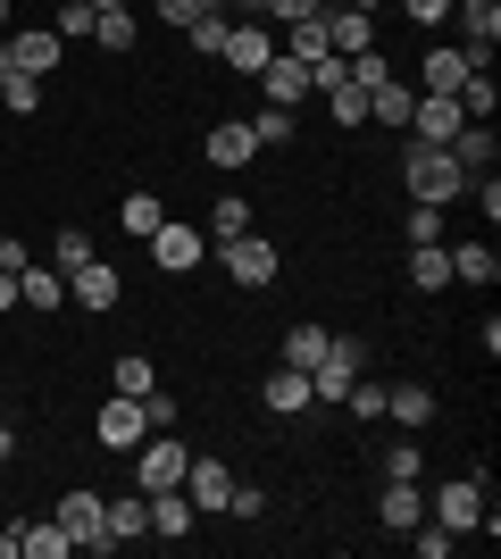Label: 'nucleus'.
Masks as SVG:
<instances>
[{
    "instance_id": "8fccbe9b",
    "label": "nucleus",
    "mask_w": 501,
    "mask_h": 559,
    "mask_svg": "<svg viewBox=\"0 0 501 559\" xmlns=\"http://www.w3.org/2000/svg\"><path fill=\"white\" fill-rule=\"evenodd\" d=\"M143 418H151V435H167V426H176V401H167L159 384H151V393H143Z\"/></svg>"
},
{
    "instance_id": "09e8293b",
    "label": "nucleus",
    "mask_w": 501,
    "mask_h": 559,
    "mask_svg": "<svg viewBox=\"0 0 501 559\" xmlns=\"http://www.w3.org/2000/svg\"><path fill=\"white\" fill-rule=\"evenodd\" d=\"M210 9H226V0H159L167 25H192V17H210Z\"/></svg>"
},
{
    "instance_id": "4c0bfd02",
    "label": "nucleus",
    "mask_w": 501,
    "mask_h": 559,
    "mask_svg": "<svg viewBox=\"0 0 501 559\" xmlns=\"http://www.w3.org/2000/svg\"><path fill=\"white\" fill-rule=\"evenodd\" d=\"M50 34H59V43H84V34H93V9H84V0H59Z\"/></svg>"
},
{
    "instance_id": "58836bf2",
    "label": "nucleus",
    "mask_w": 501,
    "mask_h": 559,
    "mask_svg": "<svg viewBox=\"0 0 501 559\" xmlns=\"http://www.w3.org/2000/svg\"><path fill=\"white\" fill-rule=\"evenodd\" d=\"M151 384H159V376H151V359H143V350H126V359H118V393H134V401H143Z\"/></svg>"
},
{
    "instance_id": "1a4fd4ad",
    "label": "nucleus",
    "mask_w": 501,
    "mask_h": 559,
    "mask_svg": "<svg viewBox=\"0 0 501 559\" xmlns=\"http://www.w3.org/2000/svg\"><path fill=\"white\" fill-rule=\"evenodd\" d=\"M201 251H210V234H201V226H176V217L151 234V259H159L167 276H192V267H201Z\"/></svg>"
},
{
    "instance_id": "0eeeda50",
    "label": "nucleus",
    "mask_w": 501,
    "mask_h": 559,
    "mask_svg": "<svg viewBox=\"0 0 501 559\" xmlns=\"http://www.w3.org/2000/svg\"><path fill=\"white\" fill-rule=\"evenodd\" d=\"M434 526H452V535H477L485 526V485L477 476H452V485L434 492Z\"/></svg>"
},
{
    "instance_id": "412c9836",
    "label": "nucleus",
    "mask_w": 501,
    "mask_h": 559,
    "mask_svg": "<svg viewBox=\"0 0 501 559\" xmlns=\"http://www.w3.org/2000/svg\"><path fill=\"white\" fill-rule=\"evenodd\" d=\"M17 301H25V309H59V301H68V276L25 259V267H17Z\"/></svg>"
},
{
    "instance_id": "f03ea898",
    "label": "nucleus",
    "mask_w": 501,
    "mask_h": 559,
    "mask_svg": "<svg viewBox=\"0 0 501 559\" xmlns=\"http://www.w3.org/2000/svg\"><path fill=\"white\" fill-rule=\"evenodd\" d=\"M184 467H192V451L176 443V435H143V443H134V492H176Z\"/></svg>"
},
{
    "instance_id": "3c124183",
    "label": "nucleus",
    "mask_w": 501,
    "mask_h": 559,
    "mask_svg": "<svg viewBox=\"0 0 501 559\" xmlns=\"http://www.w3.org/2000/svg\"><path fill=\"white\" fill-rule=\"evenodd\" d=\"M267 17H285V25H301V17H326V0H267Z\"/></svg>"
},
{
    "instance_id": "2eb2a0df",
    "label": "nucleus",
    "mask_w": 501,
    "mask_h": 559,
    "mask_svg": "<svg viewBox=\"0 0 501 559\" xmlns=\"http://www.w3.org/2000/svg\"><path fill=\"white\" fill-rule=\"evenodd\" d=\"M260 93L276 100V109H301V100H310V68L276 50V59H267V68H260Z\"/></svg>"
},
{
    "instance_id": "4d7b16f0",
    "label": "nucleus",
    "mask_w": 501,
    "mask_h": 559,
    "mask_svg": "<svg viewBox=\"0 0 501 559\" xmlns=\"http://www.w3.org/2000/svg\"><path fill=\"white\" fill-rule=\"evenodd\" d=\"M9 451H17V435H9V418H0V460H9Z\"/></svg>"
},
{
    "instance_id": "c03bdc74",
    "label": "nucleus",
    "mask_w": 501,
    "mask_h": 559,
    "mask_svg": "<svg viewBox=\"0 0 501 559\" xmlns=\"http://www.w3.org/2000/svg\"><path fill=\"white\" fill-rule=\"evenodd\" d=\"M377 467H384V476H402V485H418V467H427V460H418V443H393Z\"/></svg>"
},
{
    "instance_id": "ea45409f",
    "label": "nucleus",
    "mask_w": 501,
    "mask_h": 559,
    "mask_svg": "<svg viewBox=\"0 0 501 559\" xmlns=\"http://www.w3.org/2000/svg\"><path fill=\"white\" fill-rule=\"evenodd\" d=\"M184 34H192V50H201V59H217V43H226V9H210V17H192Z\"/></svg>"
},
{
    "instance_id": "c85d7f7f",
    "label": "nucleus",
    "mask_w": 501,
    "mask_h": 559,
    "mask_svg": "<svg viewBox=\"0 0 501 559\" xmlns=\"http://www.w3.org/2000/svg\"><path fill=\"white\" fill-rule=\"evenodd\" d=\"M118 226L134 234V242H151V234L167 226V201H151V192H134V201H118Z\"/></svg>"
},
{
    "instance_id": "680f3d73",
    "label": "nucleus",
    "mask_w": 501,
    "mask_h": 559,
    "mask_svg": "<svg viewBox=\"0 0 501 559\" xmlns=\"http://www.w3.org/2000/svg\"><path fill=\"white\" fill-rule=\"evenodd\" d=\"M242 9H267V0H242Z\"/></svg>"
},
{
    "instance_id": "603ef678",
    "label": "nucleus",
    "mask_w": 501,
    "mask_h": 559,
    "mask_svg": "<svg viewBox=\"0 0 501 559\" xmlns=\"http://www.w3.org/2000/svg\"><path fill=\"white\" fill-rule=\"evenodd\" d=\"M226 510H235V518H260L267 492H260V485H235V492H226Z\"/></svg>"
},
{
    "instance_id": "9b49d317",
    "label": "nucleus",
    "mask_w": 501,
    "mask_h": 559,
    "mask_svg": "<svg viewBox=\"0 0 501 559\" xmlns=\"http://www.w3.org/2000/svg\"><path fill=\"white\" fill-rule=\"evenodd\" d=\"M217 59H226L235 75H260L267 59H276V34H267V25H226V43H217Z\"/></svg>"
},
{
    "instance_id": "72a5a7b5",
    "label": "nucleus",
    "mask_w": 501,
    "mask_h": 559,
    "mask_svg": "<svg viewBox=\"0 0 501 559\" xmlns=\"http://www.w3.org/2000/svg\"><path fill=\"white\" fill-rule=\"evenodd\" d=\"M326 109H334V126H351V134H359V126H368V93H359L351 75H343V84H334V93H326Z\"/></svg>"
},
{
    "instance_id": "864d4df0",
    "label": "nucleus",
    "mask_w": 501,
    "mask_h": 559,
    "mask_svg": "<svg viewBox=\"0 0 501 559\" xmlns=\"http://www.w3.org/2000/svg\"><path fill=\"white\" fill-rule=\"evenodd\" d=\"M402 9H409L418 25H443V17H452V0H402Z\"/></svg>"
},
{
    "instance_id": "6e6d98bb",
    "label": "nucleus",
    "mask_w": 501,
    "mask_h": 559,
    "mask_svg": "<svg viewBox=\"0 0 501 559\" xmlns=\"http://www.w3.org/2000/svg\"><path fill=\"white\" fill-rule=\"evenodd\" d=\"M9 309H17V276H9V267H0V318H9Z\"/></svg>"
},
{
    "instance_id": "aec40b11",
    "label": "nucleus",
    "mask_w": 501,
    "mask_h": 559,
    "mask_svg": "<svg viewBox=\"0 0 501 559\" xmlns=\"http://www.w3.org/2000/svg\"><path fill=\"white\" fill-rule=\"evenodd\" d=\"M377 518H384V535H409V526L427 518V501H418V485H402V476H384V501H377Z\"/></svg>"
},
{
    "instance_id": "de8ad7c7",
    "label": "nucleus",
    "mask_w": 501,
    "mask_h": 559,
    "mask_svg": "<svg viewBox=\"0 0 501 559\" xmlns=\"http://www.w3.org/2000/svg\"><path fill=\"white\" fill-rule=\"evenodd\" d=\"M468 192H477L485 226H493V217H501V176H493V167H485V176H468Z\"/></svg>"
},
{
    "instance_id": "052dcab7",
    "label": "nucleus",
    "mask_w": 501,
    "mask_h": 559,
    "mask_svg": "<svg viewBox=\"0 0 501 559\" xmlns=\"http://www.w3.org/2000/svg\"><path fill=\"white\" fill-rule=\"evenodd\" d=\"M343 9H377V0H343Z\"/></svg>"
},
{
    "instance_id": "f257e3e1",
    "label": "nucleus",
    "mask_w": 501,
    "mask_h": 559,
    "mask_svg": "<svg viewBox=\"0 0 501 559\" xmlns=\"http://www.w3.org/2000/svg\"><path fill=\"white\" fill-rule=\"evenodd\" d=\"M402 176H409V201H434V210L468 192V167H460L443 142H409V167H402Z\"/></svg>"
},
{
    "instance_id": "bf43d9fd",
    "label": "nucleus",
    "mask_w": 501,
    "mask_h": 559,
    "mask_svg": "<svg viewBox=\"0 0 501 559\" xmlns=\"http://www.w3.org/2000/svg\"><path fill=\"white\" fill-rule=\"evenodd\" d=\"M0 34H9V0H0Z\"/></svg>"
},
{
    "instance_id": "a19ab883",
    "label": "nucleus",
    "mask_w": 501,
    "mask_h": 559,
    "mask_svg": "<svg viewBox=\"0 0 501 559\" xmlns=\"http://www.w3.org/2000/svg\"><path fill=\"white\" fill-rule=\"evenodd\" d=\"M84 259H93V234H84V226H59V276L84 267Z\"/></svg>"
},
{
    "instance_id": "49530a36",
    "label": "nucleus",
    "mask_w": 501,
    "mask_h": 559,
    "mask_svg": "<svg viewBox=\"0 0 501 559\" xmlns=\"http://www.w3.org/2000/svg\"><path fill=\"white\" fill-rule=\"evenodd\" d=\"M409 242H443V210H434V201L409 210Z\"/></svg>"
},
{
    "instance_id": "a211bd4d",
    "label": "nucleus",
    "mask_w": 501,
    "mask_h": 559,
    "mask_svg": "<svg viewBox=\"0 0 501 559\" xmlns=\"http://www.w3.org/2000/svg\"><path fill=\"white\" fill-rule=\"evenodd\" d=\"M260 401H267V409H276V418H301V409H310V376H301V368H285V359H276V376H267V384H260Z\"/></svg>"
},
{
    "instance_id": "2f4dec72",
    "label": "nucleus",
    "mask_w": 501,
    "mask_h": 559,
    "mask_svg": "<svg viewBox=\"0 0 501 559\" xmlns=\"http://www.w3.org/2000/svg\"><path fill=\"white\" fill-rule=\"evenodd\" d=\"M452 100H460V117H477V126H493V109H501V93H493V75H485V68L468 75V84H460Z\"/></svg>"
},
{
    "instance_id": "a18cd8bd",
    "label": "nucleus",
    "mask_w": 501,
    "mask_h": 559,
    "mask_svg": "<svg viewBox=\"0 0 501 559\" xmlns=\"http://www.w3.org/2000/svg\"><path fill=\"white\" fill-rule=\"evenodd\" d=\"M251 134H260V142H293V109H276V100H267V109L251 117Z\"/></svg>"
},
{
    "instance_id": "9d476101",
    "label": "nucleus",
    "mask_w": 501,
    "mask_h": 559,
    "mask_svg": "<svg viewBox=\"0 0 501 559\" xmlns=\"http://www.w3.org/2000/svg\"><path fill=\"white\" fill-rule=\"evenodd\" d=\"M351 376H359V343H351V334H334L326 359L310 368V393L318 401H343V393H351Z\"/></svg>"
},
{
    "instance_id": "f704fd0d",
    "label": "nucleus",
    "mask_w": 501,
    "mask_h": 559,
    "mask_svg": "<svg viewBox=\"0 0 501 559\" xmlns=\"http://www.w3.org/2000/svg\"><path fill=\"white\" fill-rule=\"evenodd\" d=\"M93 43L100 50H134V17H126V9H93Z\"/></svg>"
},
{
    "instance_id": "7ed1b4c3",
    "label": "nucleus",
    "mask_w": 501,
    "mask_h": 559,
    "mask_svg": "<svg viewBox=\"0 0 501 559\" xmlns=\"http://www.w3.org/2000/svg\"><path fill=\"white\" fill-rule=\"evenodd\" d=\"M217 267H226L242 293H260V284H276V267H285V259H276V242H267V234H235V242H217Z\"/></svg>"
},
{
    "instance_id": "c756f323",
    "label": "nucleus",
    "mask_w": 501,
    "mask_h": 559,
    "mask_svg": "<svg viewBox=\"0 0 501 559\" xmlns=\"http://www.w3.org/2000/svg\"><path fill=\"white\" fill-rule=\"evenodd\" d=\"M452 276H460V284H493V276H501L493 242H460V251H452Z\"/></svg>"
},
{
    "instance_id": "20e7f679",
    "label": "nucleus",
    "mask_w": 501,
    "mask_h": 559,
    "mask_svg": "<svg viewBox=\"0 0 501 559\" xmlns=\"http://www.w3.org/2000/svg\"><path fill=\"white\" fill-rule=\"evenodd\" d=\"M50 518L68 526V543H75V551H118V543H109V501H100V492H84V485H75V492H68V501H59Z\"/></svg>"
},
{
    "instance_id": "c9c22d12",
    "label": "nucleus",
    "mask_w": 501,
    "mask_h": 559,
    "mask_svg": "<svg viewBox=\"0 0 501 559\" xmlns=\"http://www.w3.org/2000/svg\"><path fill=\"white\" fill-rule=\"evenodd\" d=\"M201 234H210V242H235V234H251V201H217Z\"/></svg>"
},
{
    "instance_id": "e2e57ef3",
    "label": "nucleus",
    "mask_w": 501,
    "mask_h": 559,
    "mask_svg": "<svg viewBox=\"0 0 501 559\" xmlns=\"http://www.w3.org/2000/svg\"><path fill=\"white\" fill-rule=\"evenodd\" d=\"M0 418H9V401H0Z\"/></svg>"
},
{
    "instance_id": "cd10ccee",
    "label": "nucleus",
    "mask_w": 501,
    "mask_h": 559,
    "mask_svg": "<svg viewBox=\"0 0 501 559\" xmlns=\"http://www.w3.org/2000/svg\"><path fill=\"white\" fill-rule=\"evenodd\" d=\"M409 100H418V93H409V84H393V75H384L377 93H368V126H409Z\"/></svg>"
},
{
    "instance_id": "5701e85b",
    "label": "nucleus",
    "mask_w": 501,
    "mask_h": 559,
    "mask_svg": "<svg viewBox=\"0 0 501 559\" xmlns=\"http://www.w3.org/2000/svg\"><path fill=\"white\" fill-rule=\"evenodd\" d=\"M409 284H418V293H443V284H452V251H443V242H409Z\"/></svg>"
},
{
    "instance_id": "393cba45",
    "label": "nucleus",
    "mask_w": 501,
    "mask_h": 559,
    "mask_svg": "<svg viewBox=\"0 0 501 559\" xmlns=\"http://www.w3.org/2000/svg\"><path fill=\"white\" fill-rule=\"evenodd\" d=\"M192 518H201V510L184 501V485H176V492H151V535L176 543V535H192Z\"/></svg>"
},
{
    "instance_id": "f8f14e48",
    "label": "nucleus",
    "mask_w": 501,
    "mask_h": 559,
    "mask_svg": "<svg viewBox=\"0 0 501 559\" xmlns=\"http://www.w3.org/2000/svg\"><path fill=\"white\" fill-rule=\"evenodd\" d=\"M326 50L334 59H359V50H377V17H368V9H326Z\"/></svg>"
},
{
    "instance_id": "37998d69",
    "label": "nucleus",
    "mask_w": 501,
    "mask_h": 559,
    "mask_svg": "<svg viewBox=\"0 0 501 559\" xmlns=\"http://www.w3.org/2000/svg\"><path fill=\"white\" fill-rule=\"evenodd\" d=\"M343 401H351V418H384V384H368V376H351Z\"/></svg>"
},
{
    "instance_id": "423d86ee",
    "label": "nucleus",
    "mask_w": 501,
    "mask_h": 559,
    "mask_svg": "<svg viewBox=\"0 0 501 559\" xmlns=\"http://www.w3.org/2000/svg\"><path fill=\"white\" fill-rule=\"evenodd\" d=\"M477 68H493V59H477V50H452V43H443V50H427V59H418V93H443V100H452Z\"/></svg>"
},
{
    "instance_id": "4be33fe9",
    "label": "nucleus",
    "mask_w": 501,
    "mask_h": 559,
    "mask_svg": "<svg viewBox=\"0 0 501 559\" xmlns=\"http://www.w3.org/2000/svg\"><path fill=\"white\" fill-rule=\"evenodd\" d=\"M75 543H68V526L59 518H34V526H17V559H68Z\"/></svg>"
},
{
    "instance_id": "dca6fc26",
    "label": "nucleus",
    "mask_w": 501,
    "mask_h": 559,
    "mask_svg": "<svg viewBox=\"0 0 501 559\" xmlns=\"http://www.w3.org/2000/svg\"><path fill=\"white\" fill-rule=\"evenodd\" d=\"M68 301H84V309H118V267H100V251L84 259V267H68Z\"/></svg>"
},
{
    "instance_id": "5fc2aeb1",
    "label": "nucleus",
    "mask_w": 501,
    "mask_h": 559,
    "mask_svg": "<svg viewBox=\"0 0 501 559\" xmlns=\"http://www.w3.org/2000/svg\"><path fill=\"white\" fill-rule=\"evenodd\" d=\"M0 267H9V276L25 267V242H17V234H0Z\"/></svg>"
},
{
    "instance_id": "e433bc0d",
    "label": "nucleus",
    "mask_w": 501,
    "mask_h": 559,
    "mask_svg": "<svg viewBox=\"0 0 501 559\" xmlns=\"http://www.w3.org/2000/svg\"><path fill=\"white\" fill-rule=\"evenodd\" d=\"M293 43H285V59H301V68H310V59H326V25L318 17H301V25H285Z\"/></svg>"
},
{
    "instance_id": "a878e982",
    "label": "nucleus",
    "mask_w": 501,
    "mask_h": 559,
    "mask_svg": "<svg viewBox=\"0 0 501 559\" xmlns=\"http://www.w3.org/2000/svg\"><path fill=\"white\" fill-rule=\"evenodd\" d=\"M443 151H452V159L468 167V176H485V167H493V126H477V117H468V126H460V134L443 142Z\"/></svg>"
},
{
    "instance_id": "79ce46f5",
    "label": "nucleus",
    "mask_w": 501,
    "mask_h": 559,
    "mask_svg": "<svg viewBox=\"0 0 501 559\" xmlns=\"http://www.w3.org/2000/svg\"><path fill=\"white\" fill-rule=\"evenodd\" d=\"M409 543H418V559H452V526H427V518H418Z\"/></svg>"
},
{
    "instance_id": "39448f33",
    "label": "nucleus",
    "mask_w": 501,
    "mask_h": 559,
    "mask_svg": "<svg viewBox=\"0 0 501 559\" xmlns=\"http://www.w3.org/2000/svg\"><path fill=\"white\" fill-rule=\"evenodd\" d=\"M0 59H9L17 75H34V84H43V75L59 68V34H50V25H17V34H0Z\"/></svg>"
},
{
    "instance_id": "6ab92c4d",
    "label": "nucleus",
    "mask_w": 501,
    "mask_h": 559,
    "mask_svg": "<svg viewBox=\"0 0 501 559\" xmlns=\"http://www.w3.org/2000/svg\"><path fill=\"white\" fill-rule=\"evenodd\" d=\"M201 151H210V167H217V176H235V167H251V151H260V134H251V126H235V117H226V126H217V134L201 142Z\"/></svg>"
},
{
    "instance_id": "473e14b6",
    "label": "nucleus",
    "mask_w": 501,
    "mask_h": 559,
    "mask_svg": "<svg viewBox=\"0 0 501 559\" xmlns=\"http://www.w3.org/2000/svg\"><path fill=\"white\" fill-rule=\"evenodd\" d=\"M0 109H17V117L43 109V84H34V75H17L9 59H0Z\"/></svg>"
},
{
    "instance_id": "b1692460",
    "label": "nucleus",
    "mask_w": 501,
    "mask_h": 559,
    "mask_svg": "<svg viewBox=\"0 0 501 559\" xmlns=\"http://www.w3.org/2000/svg\"><path fill=\"white\" fill-rule=\"evenodd\" d=\"M384 418H402L409 435H418V426L434 418V393H427V384H384Z\"/></svg>"
},
{
    "instance_id": "ddd939ff",
    "label": "nucleus",
    "mask_w": 501,
    "mask_h": 559,
    "mask_svg": "<svg viewBox=\"0 0 501 559\" xmlns=\"http://www.w3.org/2000/svg\"><path fill=\"white\" fill-rule=\"evenodd\" d=\"M460 126H468L460 100H443V93H418V100H409V134H418V142H452Z\"/></svg>"
},
{
    "instance_id": "13d9d810",
    "label": "nucleus",
    "mask_w": 501,
    "mask_h": 559,
    "mask_svg": "<svg viewBox=\"0 0 501 559\" xmlns=\"http://www.w3.org/2000/svg\"><path fill=\"white\" fill-rule=\"evenodd\" d=\"M84 9H126V0H84Z\"/></svg>"
},
{
    "instance_id": "f3484780",
    "label": "nucleus",
    "mask_w": 501,
    "mask_h": 559,
    "mask_svg": "<svg viewBox=\"0 0 501 559\" xmlns=\"http://www.w3.org/2000/svg\"><path fill=\"white\" fill-rule=\"evenodd\" d=\"M226 492H235V476H226L217 460H192V467H184V501H192L201 518H217V510H226Z\"/></svg>"
},
{
    "instance_id": "4468645a",
    "label": "nucleus",
    "mask_w": 501,
    "mask_h": 559,
    "mask_svg": "<svg viewBox=\"0 0 501 559\" xmlns=\"http://www.w3.org/2000/svg\"><path fill=\"white\" fill-rule=\"evenodd\" d=\"M452 17H460V34H468L460 50L493 59V43H501V0H452Z\"/></svg>"
},
{
    "instance_id": "bb28decb",
    "label": "nucleus",
    "mask_w": 501,
    "mask_h": 559,
    "mask_svg": "<svg viewBox=\"0 0 501 559\" xmlns=\"http://www.w3.org/2000/svg\"><path fill=\"white\" fill-rule=\"evenodd\" d=\"M151 535V492H126V501H109V543H134Z\"/></svg>"
},
{
    "instance_id": "6e6552de",
    "label": "nucleus",
    "mask_w": 501,
    "mask_h": 559,
    "mask_svg": "<svg viewBox=\"0 0 501 559\" xmlns=\"http://www.w3.org/2000/svg\"><path fill=\"white\" fill-rule=\"evenodd\" d=\"M93 435H100V451H134L151 435V418H143V401L134 393H118V401H100V418H93Z\"/></svg>"
},
{
    "instance_id": "7c9ffc66",
    "label": "nucleus",
    "mask_w": 501,
    "mask_h": 559,
    "mask_svg": "<svg viewBox=\"0 0 501 559\" xmlns=\"http://www.w3.org/2000/svg\"><path fill=\"white\" fill-rule=\"evenodd\" d=\"M326 343H334L326 326H293V334H285V368H301V376H310L318 359H326Z\"/></svg>"
}]
</instances>
